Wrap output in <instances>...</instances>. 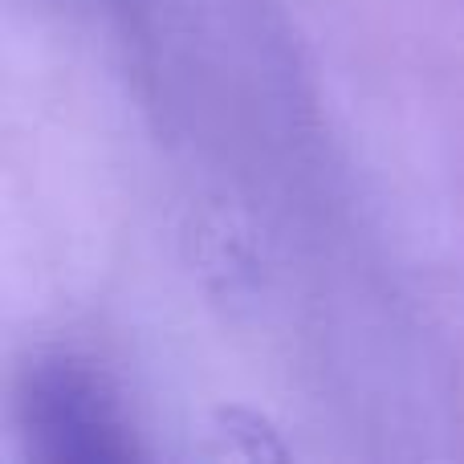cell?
<instances>
[{"instance_id": "1", "label": "cell", "mask_w": 464, "mask_h": 464, "mask_svg": "<svg viewBox=\"0 0 464 464\" xmlns=\"http://www.w3.org/2000/svg\"><path fill=\"white\" fill-rule=\"evenodd\" d=\"M21 444L41 464H127L139 457L114 383L78 354H41L16 387Z\"/></svg>"}]
</instances>
